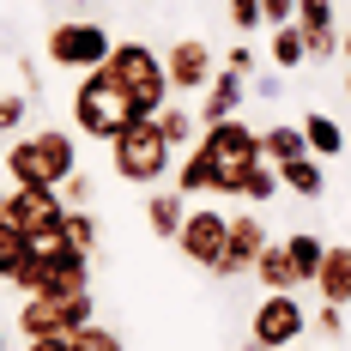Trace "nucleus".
<instances>
[{"mask_svg":"<svg viewBox=\"0 0 351 351\" xmlns=\"http://www.w3.org/2000/svg\"><path fill=\"white\" fill-rule=\"evenodd\" d=\"M12 291L25 297H49V291H91V254L67 243V230L31 237V261L12 273Z\"/></svg>","mask_w":351,"mask_h":351,"instance_id":"f257e3e1","label":"nucleus"},{"mask_svg":"<svg viewBox=\"0 0 351 351\" xmlns=\"http://www.w3.org/2000/svg\"><path fill=\"white\" fill-rule=\"evenodd\" d=\"M73 170H79V145H73L67 128H36V134L6 145L12 188H61Z\"/></svg>","mask_w":351,"mask_h":351,"instance_id":"f03ea898","label":"nucleus"},{"mask_svg":"<svg viewBox=\"0 0 351 351\" xmlns=\"http://www.w3.org/2000/svg\"><path fill=\"white\" fill-rule=\"evenodd\" d=\"M140 115H134V97H128V85L115 79L109 67L97 73H79V91H73V128L85 134V140H115V134H128Z\"/></svg>","mask_w":351,"mask_h":351,"instance_id":"7ed1b4c3","label":"nucleus"},{"mask_svg":"<svg viewBox=\"0 0 351 351\" xmlns=\"http://www.w3.org/2000/svg\"><path fill=\"white\" fill-rule=\"evenodd\" d=\"M109 164H115L121 182H134V188H158L164 176H176V145L158 128V115H152V121H134L128 134L109 140Z\"/></svg>","mask_w":351,"mask_h":351,"instance_id":"20e7f679","label":"nucleus"},{"mask_svg":"<svg viewBox=\"0 0 351 351\" xmlns=\"http://www.w3.org/2000/svg\"><path fill=\"white\" fill-rule=\"evenodd\" d=\"M121 85H128V97H134V115L140 121H152V115H164V104H170V67L158 61V49H145V43H115L104 61Z\"/></svg>","mask_w":351,"mask_h":351,"instance_id":"39448f33","label":"nucleus"},{"mask_svg":"<svg viewBox=\"0 0 351 351\" xmlns=\"http://www.w3.org/2000/svg\"><path fill=\"white\" fill-rule=\"evenodd\" d=\"M97 321L91 291H49V297H25L19 303V333L25 339H49V333H79Z\"/></svg>","mask_w":351,"mask_h":351,"instance_id":"423d86ee","label":"nucleus"},{"mask_svg":"<svg viewBox=\"0 0 351 351\" xmlns=\"http://www.w3.org/2000/svg\"><path fill=\"white\" fill-rule=\"evenodd\" d=\"M109 31L104 25H91V19H61L55 31H49V43H43V55L55 61V67H67V73H97L109 61Z\"/></svg>","mask_w":351,"mask_h":351,"instance_id":"0eeeda50","label":"nucleus"},{"mask_svg":"<svg viewBox=\"0 0 351 351\" xmlns=\"http://www.w3.org/2000/svg\"><path fill=\"white\" fill-rule=\"evenodd\" d=\"M200 145H206L212 158H218V170H224V188H218V194H237V188H243V170L267 158V152H261V134H254L248 121H237V115H230V121H212L206 134H200Z\"/></svg>","mask_w":351,"mask_h":351,"instance_id":"6e6552de","label":"nucleus"},{"mask_svg":"<svg viewBox=\"0 0 351 351\" xmlns=\"http://www.w3.org/2000/svg\"><path fill=\"white\" fill-rule=\"evenodd\" d=\"M303 333H309V315H303V303L291 297V291H267L261 303H254V339L261 346H303Z\"/></svg>","mask_w":351,"mask_h":351,"instance_id":"1a4fd4ad","label":"nucleus"},{"mask_svg":"<svg viewBox=\"0 0 351 351\" xmlns=\"http://www.w3.org/2000/svg\"><path fill=\"white\" fill-rule=\"evenodd\" d=\"M176 248H182V261H194V267H218L224 261V248H230V212H212V206H194L188 212V224H182V237H176Z\"/></svg>","mask_w":351,"mask_h":351,"instance_id":"9d476101","label":"nucleus"},{"mask_svg":"<svg viewBox=\"0 0 351 351\" xmlns=\"http://www.w3.org/2000/svg\"><path fill=\"white\" fill-rule=\"evenodd\" d=\"M67 200L61 188H12L6 194V218L25 230V237H49V230H67Z\"/></svg>","mask_w":351,"mask_h":351,"instance_id":"9b49d317","label":"nucleus"},{"mask_svg":"<svg viewBox=\"0 0 351 351\" xmlns=\"http://www.w3.org/2000/svg\"><path fill=\"white\" fill-rule=\"evenodd\" d=\"M164 67H170V85H176V91H206L224 61L212 55V43L182 36V43H170V49H164Z\"/></svg>","mask_w":351,"mask_h":351,"instance_id":"f8f14e48","label":"nucleus"},{"mask_svg":"<svg viewBox=\"0 0 351 351\" xmlns=\"http://www.w3.org/2000/svg\"><path fill=\"white\" fill-rule=\"evenodd\" d=\"M267 243H273V237H267V224H261L254 212H230V248H224V261L212 267V279H243V273H254V261H261Z\"/></svg>","mask_w":351,"mask_h":351,"instance_id":"ddd939ff","label":"nucleus"},{"mask_svg":"<svg viewBox=\"0 0 351 351\" xmlns=\"http://www.w3.org/2000/svg\"><path fill=\"white\" fill-rule=\"evenodd\" d=\"M254 91H248V73H230V67H218V79L206 85V104H200V134H206L212 121H230L237 109L248 104Z\"/></svg>","mask_w":351,"mask_h":351,"instance_id":"4468645a","label":"nucleus"},{"mask_svg":"<svg viewBox=\"0 0 351 351\" xmlns=\"http://www.w3.org/2000/svg\"><path fill=\"white\" fill-rule=\"evenodd\" d=\"M176 188L182 194H218L224 188V170H218V158L206 145H188V158L176 164Z\"/></svg>","mask_w":351,"mask_h":351,"instance_id":"2eb2a0df","label":"nucleus"},{"mask_svg":"<svg viewBox=\"0 0 351 351\" xmlns=\"http://www.w3.org/2000/svg\"><path fill=\"white\" fill-rule=\"evenodd\" d=\"M315 291H321V303H339V309H351V243H333V248H327Z\"/></svg>","mask_w":351,"mask_h":351,"instance_id":"dca6fc26","label":"nucleus"},{"mask_svg":"<svg viewBox=\"0 0 351 351\" xmlns=\"http://www.w3.org/2000/svg\"><path fill=\"white\" fill-rule=\"evenodd\" d=\"M188 194H182V188H176V194H152V200H145V224H152V237H164V243H176V237H182V224H188Z\"/></svg>","mask_w":351,"mask_h":351,"instance_id":"f3484780","label":"nucleus"},{"mask_svg":"<svg viewBox=\"0 0 351 351\" xmlns=\"http://www.w3.org/2000/svg\"><path fill=\"white\" fill-rule=\"evenodd\" d=\"M279 182H285V194H303V200H321V194H327V170H321L315 152H303V158L279 164Z\"/></svg>","mask_w":351,"mask_h":351,"instance_id":"a211bd4d","label":"nucleus"},{"mask_svg":"<svg viewBox=\"0 0 351 351\" xmlns=\"http://www.w3.org/2000/svg\"><path fill=\"white\" fill-rule=\"evenodd\" d=\"M254 279H261V291H297V261H291V248L285 243H267L261 248V261H254Z\"/></svg>","mask_w":351,"mask_h":351,"instance_id":"6ab92c4d","label":"nucleus"},{"mask_svg":"<svg viewBox=\"0 0 351 351\" xmlns=\"http://www.w3.org/2000/svg\"><path fill=\"white\" fill-rule=\"evenodd\" d=\"M285 248H291V261H297V279L303 285H315L321 279V261H327V237H315V230H291V237H285Z\"/></svg>","mask_w":351,"mask_h":351,"instance_id":"aec40b11","label":"nucleus"},{"mask_svg":"<svg viewBox=\"0 0 351 351\" xmlns=\"http://www.w3.org/2000/svg\"><path fill=\"white\" fill-rule=\"evenodd\" d=\"M303 140H309V152H315L321 164H327V158H339V152H346V128H339L333 115L309 109V115H303Z\"/></svg>","mask_w":351,"mask_h":351,"instance_id":"412c9836","label":"nucleus"},{"mask_svg":"<svg viewBox=\"0 0 351 351\" xmlns=\"http://www.w3.org/2000/svg\"><path fill=\"white\" fill-rule=\"evenodd\" d=\"M267 55H273V67L291 73L309 61V36H303V25H273V36H267Z\"/></svg>","mask_w":351,"mask_h":351,"instance_id":"4be33fe9","label":"nucleus"},{"mask_svg":"<svg viewBox=\"0 0 351 351\" xmlns=\"http://www.w3.org/2000/svg\"><path fill=\"white\" fill-rule=\"evenodd\" d=\"M261 152H267V164H291V158H303V152H309V140H303V128L279 121V128H267V134H261Z\"/></svg>","mask_w":351,"mask_h":351,"instance_id":"5701e85b","label":"nucleus"},{"mask_svg":"<svg viewBox=\"0 0 351 351\" xmlns=\"http://www.w3.org/2000/svg\"><path fill=\"white\" fill-rule=\"evenodd\" d=\"M273 194H285L279 164H267V158H261V164H248V170H243V188H237V200H254V206H261V200H273Z\"/></svg>","mask_w":351,"mask_h":351,"instance_id":"b1692460","label":"nucleus"},{"mask_svg":"<svg viewBox=\"0 0 351 351\" xmlns=\"http://www.w3.org/2000/svg\"><path fill=\"white\" fill-rule=\"evenodd\" d=\"M25 261H31V237H25L12 218H0V279L12 285V273H19Z\"/></svg>","mask_w":351,"mask_h":351,"instance_id":"393cba45","label":"nucleus"},{"mask_svg":"<svg viewBox=\"0 0 351 351\" xmlns=\"http://www.w3.org/2000/svg\"><path fill=\"white\" fill-rule=\"evenodd\" d=\"M158 128L170 134V145H200V115H194V109H182V104H164Z\"/></svg>","mask_w":351,"mask_h":351,"instance_id":"a878e982","label":"nucleus"},{"mask_svg":"<svg viewBox=\"0 0 351 351\" xmlns=\"http://www.w3.org/2000/svg\"><path fill=\"white\" fill-rule=\"evenodd\" d=\"M67 243L79 248V254H97V243H104V224L91 218V206H73V212H67Z\"/></svg>","mask_w":351,"mask_h":351,"instance_id":"bb28decb","label":"nucleus"},{"mask_svg":"<svg viewBox=\"0 0 351 351\" xmlns=\"http://www.w3.org/2000/svg\"><path fill=\"white\" fill-rule=\"evenodd\" d=\"M297 25L303 31H339V12H333V0H297Z\"/></svg>","mask_w":351,"mask_h":351,"instance_id":"cd10ccee","label":"nucleus"},{"mask_svg":"<svg viewBox=\"0 0 351 351\" xmlns=\"http://www.w3.org/2000/svg\"><path fill=\"white\" fill-rule=\"evenodd\" d=\"M79 351H128V346H121V333H115V327L91 321V327H79Z\"/></svg>","mask_w":351,"mask_h":351,"instance_id":"c85d7f7f","label":"nucleus"},{"mask_svg":"<svg viewBox=\"0 0 351 351\" xmlns=\"http://www.w3.org/2000/svg\"><path fill=\"white\" fill-rule=\"evenodd\" d=\"M230 25L248 36L254 25H267V6H261V0H230Z\"/></svg>","mask_w":351,"mask_h":351,"instance_id":"c756f323","label":"nucleus"},{"mask_svg":"<svg viewBox=\"0 0 351 351\" xmlns=\"http://www.w3.org/2000/svg\"><path fill=\"white\" fill-rule=\"evenodd\" d=\"M91 194H97V182L85 170H73L67 182H61V200H67V206H91Z\"/></svg>","mask_w":351,"mask_h":351,"instance_id":"7c9ffc66","label":"nucleus"},{"mask_svg":"<svg viewBox=\"0 0 351 351\" xmlns=\"http://www.w3.org/2000/svg\"><path fill=\"white\" fill-rule=\"evenodd\" d=\"M248 91H254L261 104H279V97H285V73H279V67H273V73H254V79H248Z\"/></svg>","mask_w":351,"mask_h":351,"instance_id":"2f4dec72","label":"nucleus"},{"mask_svg":"<svg viewBox=\"0 0 351 351\" xmlns=\"http://www.w3.org/2000/svg\"><path fill=\"white\" fill-rule=\"evenodd\" d=\"M309 36V61H333V55H339V36L346 31H303Z\"/></svg>","mask_w":351,"mask_h":351,"instance_id":"473e14b6","label":"nucleus"},{"mask_svg":"<svg viewBox=\"0 0 351 351\" xmlns=\"http://www.w3.org/2000/svg\"><path fill=\"white\" fill-rule=\"evenodd\" d=\"M315 327L327 333V339H346V309H339V303H321V309H315Z\"/></svg>","mask_w":351,"mask_h":351,"instance_id":"72a5a7b5","label":"nucleus"},{"mask_svg":"<svg viewBox=\"0 0 351 351\" xmlns=\"http://www.w3.org/2000/svg\"><path fill=\"white\" fill-rule=\"evenodd\" d=\"M25 128V97H0V134H19Z\"/></svg>","mask_w":351,"mask_h":351,"instance_id":"f704fd0d","label":"nucleus"},{"mask_svg":"<svg viewBox=\"0 0 351 351\" xmlns=\"http://www.w3.org/2000/svg\"><path fill=\"white\" fill-rule=\"evenodd\" d=\"M25 351H79V333H49V339H25Z\"/></svg>","mask_w":351,"mask_h":351,"instance_id":"c9c22d12","label":"nucleus"},{"mask_svg":"<svg viewBox=\"0 0 351 351\" xmlns=\"http://www.w3.org/2000/svg\"><path fill=\"white\" fill-rule=\"evenodd\" d=\"M224 67H230V73H248V79H254V49H248V43L224 49Z\"/></svg>","mask_w":351,"mask_h":351,"instance_id":"e433bc0d","label":"nucleus"},{"mask_svg":"<svg viewBox=\"0 0 351 351\" xmlns=\"http://www.w3.org/2000/svg\"><path fill=\"white\" fill-rule=\"evenodd\" d=\"M267 6V25H297V0H261Z\"/></svg>","mask_w":351,"mask_h":351,"instance_id":"4c0bfd02","label":"nucleus"},{"mask_svg":"<svg viewBox=\"0 0 351 351\" xmlns=\"http://www.w3.org/2000/svg\"><path fill=\"white\" fill-rule=\"evenodd\" d=\"M339 55H346V61H351V25H346V36H339Z\"/></svg>","mask_w":351,"mask_h":351,"instance_id":"58836bf2","label":"nucleus"},{"mask_svg":"<svg viewBox=\"0 0 351 351\" xmlns=\"http://www.w3.org/2000/svg\"><path fill=\"white\" fill-rule=\"evenodd\" d=\"M243 351H273V346H261V339H254V333H248V346Z\"/></svg>","mask_w":351,"mask_h":351,"instance_id":"ea45409f","label":"nucleus"},{"mask_svg":"<svg viewBox=\"0 0 351 351\" xmlns=\"http://www.w3.org/2000/svg\"><path fill=\"white\" fill-rule=\"evenodd\" d=\"M0 218H6V194H0Z\"/></svg>","mask_w":351,"mask_h":351,"instance_id":"a19ab883","label":"nucleus"},{"mask_svg":"<svg viewBox=\"0 0 351 351\" xmlns=\"http://www.w3.org/2000/svg\"><path fill=\"white\" fill-rule=\"evenodd\" d=\"M346 97H351V73H346Z\"/></svg>","mask_w":351,"mask_h":351,"instance_id":"79ce46f5","label":"nucleus"},{"mask_svg":"<svg viewBox=\"0 0 351 351\" xmlns=\"http://www.w3.org/2000/svg\"><path fill=\"white\" fill-rule=\"evenodd\" d=\"M0 351H6V333H0Z\"/></svg>","mask_w":351,"mask_h":351,"instance_id":"37998d69","label":"nucleus"},{"mask_svg":"<svg viewBox=\"0 0 351 351\" xmlns=\"http://www.w3.org/2000/svg\"><path fill=\"white\" fill-rule=\"evenodd\" d=\"M285 351H303V346H285Z\"/></svg>","mask_w":351,"mask_h":351,"instance_id":"c03bdc74","label":"nucleus"}]
</instances>
